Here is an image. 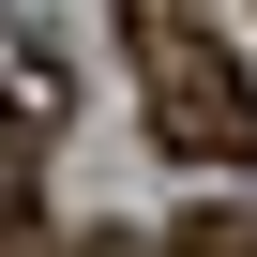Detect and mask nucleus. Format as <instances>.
<instances>
[{
    "mask_svg": "<svg viewBox=\"0 0 257 257\" xmlns=\"http://www.w3.org/2000/svg\"><path fill=\"white\" fill-rule=\"evenodd\" d=\"M121 31H137V91H152V137L182 167H242L257 152V76L212 46L197 0H121Z\"/></svg>",
    "mask_w": 257,
    "mask_h": 257,
    "instance_id": "f257e3e1",
    "label": "nucleus"
},
{
    "mask_svg": "<svg viewBox=\"0 0 257 257\" xmlns=\"http://www.w3.org/2000/svg\"><path fill=\"white\" fill-rule=\"evenodd\" d=\"M167 257H257V227H242V212H197V227H182Z\"/></svg>",
    "mask_w": 257,
    "mask_h": 257,
    "instance_id": "7ed1b4c3",
    "label": "nucleus"
},
{
    "mask_svg": "<svg viewBox=\"0 0 257 257\" xmlns=\"http://www.w3.org/2000/svg\"><path fill=\"white\" fill-rule=\"evenodd\" d=\"M61 106H76L61 46H46V31H0V121H16V137H61Z\"/></svg>",
    "mask_w": 257,
    "mask_h": 257,
    "instance_id": "f03ea898",
    "label": "nucleus"
}]
</instances>
